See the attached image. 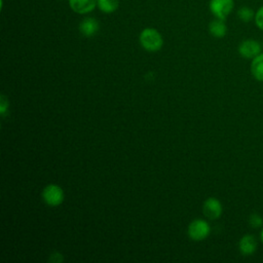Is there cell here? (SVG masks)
I'll return each mask as SVG.
<instances>
[{
  "mask_svg": "<svg viewBox=\"0 0 263 263\" xmlns=\"http://www.w3.org/2000/svg\"><path fill=\"white\" fill-rule=\"evenodd\" d=\"M140 43L148 51H157L163 44L160 33L153 28H146L140 34Z\"/></svg>",
  "mask_w": 263,
  "mask_h": 263,
  "instance_id": "cell-1",
  "label": "cell"
},
{
  "mask_svg": "<svg viewBox=\"0 0 263 263\" xmlns=\"http://www.w3.org/2000/svg\"><path fill=\"white\" fill-rule=\"evenodd\" d=\"M209 7L215 17L226 20L234 8V0H210Z\"/></svg>",
  "mask_w": 263,
  "mask_h": 263,
  "instance_id": "cell-2",
  "label": "cell"
},
{
  "mask_svg": "<svg viewBox=\"0 0 263 263\" xmlns=\"http://www.w3.org/2000/svg\"><path fill=\"white\" fill-rule=\"evenodd\" d=\"M42 198L47 205L57 206L64 200V191L59 185L49 184L44 187L42 191Z\"/></svg>",
  "mask_w": 263,
  "mask_h": 263,
  "instance_id": "cell-3",
  "label": "cell"
},
{
  "mask_svg": "<svg viewBox=\"0 0 263 263\" xmlns=\"http://www.w3.org/2000/svg\"><path fill=\"white\" fill-rule=\"evenodd\" d=\"M211 228L208 222L201 219L193 220L188 227V234L193 240H202L210 234Z\"/></svg>",
  "mask_w": 263,
  "mask_h": 263,
  "instance_id": "cell-4",
  "label": "cell"
},
{
  "mask_svg": "<svg viewBox=\"0 0 263 263\" xmlns=\"http://www.w3.org/2000/svg\"><path fill=\"white\" fill-rule=\"evenodd\" d=\"M238 52L245 59H254L261 53V44L255 39H246L239 43Z\"/></svg>",
  "mask_w": 263,
  "mask_h": 263,
  "instance_id": "cell-5",
  "label": "cell"
},
{
  "mask_svg": "<svg viewBox=\"0 0 263 263\" xmlns=\"http://www.w3.org/2000/svg\"><path fill=\"white\" fill-rule=\"evenodd\" d=\"M222 204L221 202L214 197H209L203 203V214L206 218L211 220L218 219L222 214Z\"/></svg>",
  "mask_w": 263,
  "mask_h": 263,
  "instance_id": "cell-6",
  "label": "cell"
},
{
  "mask_svg": "<svg viewBox=\"0 0 263 263\" xmlns=\"http://www.w3.org/2000/svg\"><path fill=\"white\" fill-rule=\"evenodd\" d=\"M100 30L99 22L95 17H85L79 24V32L85 37L95 36Z\"/></svg>",
  "mask_w": 263,
  "mask_h": 263,
  "instance_id": "cell-7",
  "label": "cell"
},
{
  "mask_svg": "<svg viewBox=\"0 0 263 263\" xmlns=\"http://www.w3.org/2000/svg\"><path fill=\"white\" fill-rule=\"evenodd\" d=\"M98 0H69L71 9L79 14L90 12L97 6Z\"/></svg>",
  "mask_w": 263,
  "mask_h": 263,
  "instance_id": "cell-8",
  "label": "cell"
},
{
  "mask_svg": "<svg viewBox=\"0 0 263 263\" xmlns=\"http://www.w3.org/2000/svg\"><path fill=\"white\" fill-rule=\"evenodd\" d=\"M238 249H239L240 254L243 256L253 255L257 250L256 238L251 234L243 235L238 242Z\"/></svg>",
  "mask_w": 263,
  "mask_h": 263,
  "instance_id": "cell-9",
  "label": "cell"
},
{
  "mask_svg": "<svg viewBox=\"0 0 263 263\" xmlns=\"http://www.w3.org/2000/svg\"><path fill=\"white\" fill-rule=\"evenodd\" d=\"M225 20H221V18H215L213 20L210 25H209V31L210 33L216 37V38H222L226 35L227 33V26L224 22Z\"/></svg>",
  "mask_w": 263,
  "mask_h": 263,
  "instance_id": "cell-10",
  "label": "cell"
},
{
  "mask_svg": "<svg viewBox=\"0 0 263 263\" xmlns=\"http://www.w3.org/2000/svg\"><path fill=\"white\" fill-rule=\"evenodd\" d=\"M251 72L256 80L263 82V53L258 54L252 60Z\"/></svg>",
  "mask_w": 263,
  "mask_h": 263,
  "instance_id": "cell-11",
  "label": "cell"
},
{
  "mask_svg": "<svg viewBox=\"0 0 263 263\" xmlns=\"http://www.w3.org/2000/svg\"><path fill=\"white\" fill-rule=\"evenodd\" d=\"M118 0H98L97 6L105 13H112L118 8Z\"/></svg>",
  "mask_w": 263,
  "mask_h": 263,
  "instance_id": "cell-12",
  "label": "cell"
},
{
  "mask_svg": "<svg viewBox=\"0 0 263 263\" xmlns=\"http://www.w3.org/2000/svg\"><path fill=\"white\" fill-rule=\"evenodd\" d=\"M255 12L251 7L242 6L237 10L238 18L243 23H250L252 20L255 18Z\"/></svg>",
  "mask_w": 263,
  "mask_h": 263,
  "instance_id": "cell-13",
  "label": "cell"
},
{
  "mask_svg": "<svg viewBox=\"0 0 263 263\" xmlns=\"http://www.w3.org/2000/svg\"><path fill=\"white\" fill-rule=\"evenodd\" d=\"M249 224L253 227V228H259L263 225V219L262 217L257 214V213H254V214H251L250 218H249Z\"/></svg>",
  "mask_w": 263,
  "mask_h": 263,
  "instance_id": "cell-14",
  "label": "cell"
},
{
  "mask_svg": "<svg viewBox=\"0 0 263 263\" xmlns=\"http://www.w3.org/2000/svg\"><path fill=\"white\" fill-rule=\"evenodd\" d=\"M254 21H255L256 26H257L260 30L263 31V5L260 6V7L256 10Z\"/></svg>",
  "mask_w": 263,
  "mask_h": 263,
  "instance_id": "cell-15",
  "label": "cell"
},
{
  "mask_svg": "<svg viewBox=\"0 0 263 263\" xmlns=\"http://www.w3.org/2000/svg\"><path fill=\"white\" fill-rule=\"evenodd\" d=\"M8 110V100L5 96L0 97V113L2 116H5L6 112Z\"/></svg>",
  "mask_w": 263,
  "mask_h": 263,
  "instance_id": "cell-16",
  "label": "cell"
},
{
  "mask_svg": "<svg viewBox=\"0 0 263 263\" xmlns=\"http://www.w3.org/2000/svg\"><path fill=\"white\" fill-rule=\"evenodd\" d=\"M260 238H261V241L263 242V229L261 230V233H260Z\"/></svg>",
  "mask_w": 263,
  "mask_h": 263,
  "instance_id": "cell-17",
  "label": "cell"
},
{
  "mask_svg": "<svg viewBox=\"0 0 263 263\" xmlns=\"http://www.w3.org/2000/svg\"><path fill=\"white\" fill-rule=\"evenodd\" d=\"M262 45H263V44H262Z\"/></svg>",
  "mask_w": 263,
  "mask_h": 263,
  "instance_id": "cell-18",
  "label": "cell"
}]
</instances>
